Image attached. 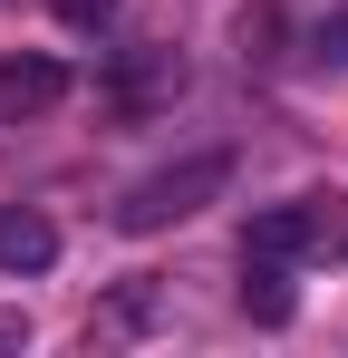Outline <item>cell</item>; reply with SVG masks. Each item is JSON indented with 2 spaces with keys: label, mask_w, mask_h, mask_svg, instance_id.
<instances>
[{
  "label": "cell",
  "mask_w": 348,
  "mask_h": 358,
  "mask_svg": "<svg viewBox=\"0 0 348 358\" xmlns=\"http://www.w3.org/2000/svg\"><path fill=\"white\" fill-rule=\"evenodd\" d=\"M242 252H261V262H329V252H348V194H290L271 213H252Z\"/></svg>",
  "instance_id": "6da1fadb"
},
{
  "label": "cell",
  "mask_w": 348,
  "mask_h": 358,
  "mask_svg": "<svg viewBox=\"0 0 348 358\" xmlns=\"http://www.w3.org/2000/svg\"><path fill=\"white\" fill-rule=\"evenodd\" d=\"M223 184H232V155L203 145V155H184V165H165V175L136 184V194L116 203V233H165V223H184V213H203Z\"/></svg>",
  "instance_id": "7a4b0ae2"
},
{
  "label": "cell",
  "mask_w": 348,
  "mask_h": 358,
  "mask_svg": "<svg viewBox=\"0 0 348 358\" xmlns=\"http://www.w3.org/2000/svg\"><path fill=\"white\" fill-rule=\"evenodd\" d=\"M58 97H68V68H58V59H39V49L0 59V126H10V117H49Z\"/></svg>",
  "instance_id": "3957f363"
},
{
  "label": "cell",
  "mask_w": 348,
  "mask_h": 358,
  "mask_svg": "<svg viewBox=\"0 0 348 358\" xmlns=\"http://www.w3.org/2000/svg\"><path fill=\"white\" fill-rule=\"evenodd\" d=\"M49 262H58V223L29 213V203H10L0 213V271H49Z\"/></svg>",
  "instance_id": "277c9868"
},
{
  "label": "cell",
  "mask_w": 348,
  "mask_h": 358,
  "mask_svg": "<svg viewBox=\"0 0 348 358\" xmlns=\"http://www.w3.org/2000/svg\"><path fill=\"white\" fill-rule=\"evenodd\" d=\"M242 310H252V320H290V262L242 252Z\"/></svg>",
  "instance_id": "5b68a950"
},
{
  "label": "cell",
  "mask_w": 348,
  "mask_h": 358,
  "mask_svg": "<svg viewBox=\"0 0 348 358\" xmlns=\"http://www.w3.org/2000/svg\"><path fill=\"white\" fill-rule=\"evenodd\" d=\"M310 59H319V68H348V10H339V20H319V29H310Z\"/></svg>",
  "instance_id": "8992f818"
},
{
  "label": "cell",
  "mask_w": 348,
  "mask_h": 358,
  "mask_svg": "<svg viewBox=\"0 0 348 358\" xmlns=\"http://www.w3.org/2000/svg\"><path fill=\"white\" fill-rule=\"evenodd\" d=\"M58 10H68L78 29H97V20H116V0H58Z\"/></svg>",
  "instance_id": "52a82bcc"
},
{
  "label": "cell",
  "mask_w": 348,
  "mask_h": 358,
  "mask_svg": "<svg viewBox=\"0 0 348 358\" xmlns=\"http://www.w3.org/2000/svg\"><path fill=\"white\" fill-rule=\"evenodd\" d=\"M20 339H29V320H20V310H0V349H20Z\"/></svg>",
  "instance_id": "ba28073f"
}]
</instances>
